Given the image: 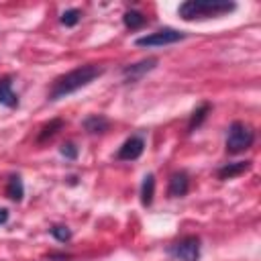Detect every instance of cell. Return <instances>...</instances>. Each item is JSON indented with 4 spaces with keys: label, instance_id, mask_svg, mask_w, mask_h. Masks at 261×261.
Here are the masks:
<instances>
[{
    "label": "cell",
    "instance_id": "obj_14",
    "mask_svg": "<svg viewBox=\"0 0 261 261\" xmlns=\"http://www.w3.org/2000/svg\"><path fill=\"white\" fill-rule=\"evenodd\" d=\"M122 22H124L126 29L137 31V29H141V27L147 24V16L143 12H139V10H126L124 16H122Z\"/></svg>",
    "mask_w": 261,
    "mask_h": 261
},
{
    "label": "cell",
    "instance_id": "obj_20",
    "mask_svg": "<svg viewBox=\"0 0 261 261\" xmlns=\"http://www.w3.org/2000/svg\"><path fill=\"white\" fill-rule=\"evenodd\" d=\"M8 220V210L6 208H0V224H4Z\"/></svg>",
    "mask_w": 261,
    "mask_h": 261
},
{
    "label": "cell",
    "instance_id": "obj_2",
    "mask_svg": "<svg viewBox=\"0 0 261 261\" xmlns=\"http://www.w3.org/2000/svg\"><path fill=\"white\" fill-rule=\"evenodd\" d=\"M237 10L234 2L228 0H186L177 8V16L181 20H204V18H218Z\"/></svg>",
    "mask_w": 261,
    "mask_h": 261
},
{
    "label": "cell",
    "instance_id": "obj_6",
    "mask_svg": "<svg viewBox=\"0 0 261 261\" xmlns=\"http://www.w3.org/2000/svg\"><path fill=\"white\" fill-rule=\"evenodd\" d=\"M157 67V57H147V59H141V61H137V63H128V65H124L122 67V80L126 82V84H135V82H139L143 75H147L149 71H153Z\"/></svg>",
    "mask_w": 261,
    "mask_h": 261
},
{
    "label": "cell",
    "instance_id": "obj_11",
    "mask_svg": "<svg viewBox=\"0 0 261 261\" xmlns=\"http://www.w3.org/2000/svg\"><path fill=\"white\" fill-rule=\"evenodd\" d=\"M251 167V161H234V163H226L218 169V177L220 179H232L241 173H245Z\"/></svg>",
    "mask_w": 261,
    "mask_h": 261
},
{
    "label": "cell",
    "instance_id": "obj_16",
    "mask_svg": "<svg viewBox=\"0 0 261 261\" xmlns=\"http://www.w3.org/2000/svg\"><path fill=\"white\" fill-rule=\"evenodd\" d=\"M61 126H63V120H61V118H53L51 122H47V124L41 128V133H39V139H37V141H39V143H45V141H47V139H51L57 130H61Z\"/></svg>",
    "mask_w": 261,
    "mask_h": 261
},
{
    "label": "cell",
    "instance_id": "obj_1",
    "mask_svg": "<svg viewBox=\"0 0 261 261\" xmlns=\"http://www.w3.org/2000/svg\"><path fill=\"white\" fill-rule=\"evenodd\" d=\"M102 71H104V69L98 67L96 63H86V65H80V67H75V69H71V71L59 75V77L53 82L51 90H49V100L55 102V100H59V98H65V96H69V94H73V92L86 88V86L92 84L96 77H100Z\"/></svg>",
    "mask_w": 261,
    "mask_h": 261
},
{
    "label": "cell",
    "instance_id": "obj_10",
    "mask_svg": "<svg viewBox=\"0 0 261 261\" xmlns=\"http://www.w3.org/2000/svg\"><path fill=\"white\" fill-rule=\"evenodd\" d=\"M108 126H110V122H108V118L102 116V114H92V116H88V118L84 120V128H86L90 135H102V133L108 130Z\"/></svg>",
    "mask_w": 261,
    "mask_h": 261
},
{
    "label": "cell",
    "instance_id": "obj_3",
    "mask_svg": "<svg viewBox=\"0 0 261 261\" xmlns=\"http://www.w3.org/2000/svg\"><path fill=\"white\" fill-rule=\"evenodd\" d=\"M255 141V130L247 124V122H241V120H234L230 126H228V133H226V153L230 155H239L243 151H247Z\"/></svg>",
    "mask_w": 261,
    "mask_h": 261
},
{
    "label": "cell",
    "instance_id": "obj_4",
    "mask_svg": "<svg viewBox=\"0 0 261 261\" xmlns=\"http://www.w3.org/2000/svg\"><path fill=\"white\" fill-rule=\"evenodd\" d=\"M200 239L190 234V237H184L179 241H175L173 245H169L167 253L177 259V261H200Z\"/></svg>",
    "mask_w": 261,
    "mask_h": 261
},
{
    "label": "cell",
    "instance_id": "obj_17",
    "mask_svg": "<svg viewBox=\"0 0 261 261\" xmlns=\"http://www.w3.org/2000/svg\"><path fill=\"white\" fill-rule=\"evenodd\" d=\"M80 18H82V10L69 8V10H65V12L61 14V24H65V27H75V24L80 22Z\"/></svg>",
    "mask_w": 261,
    "mask_h": 261
},
{
    "label": "cell",
    "instance_id": "obj_15",
    "mask_svg": "<svg viewBox=\"0 0 261 261\" xmlns=\"http://www.w3.org/2000/svg\"><path fill=\"white\" fill-rule=\"evenodd\" d=\"M208 112H210V104L208 102H204V104H200L194 112H192V116H190V122H188V130L192 133V130H196L204 120H206V116H208Z\"/></svg>",
    "mask_w": 261,
    "mask_h": 261
},
{
    "label": "cell",
    "instance_id": "obj_13",
    "mask_svg": "<svg viewBox=\"0 0 261 261\" xmlns=\"http://www.w3.org/2000/svg\"><path fill=\"white\" fill-rule=\"evenodd\" d=\"M153 194H155V175L147 173L143 177V184H141V204L149 206L153 202Z\"/></svg>",
    "mask_w": 261,
    "mask_h": 261
},
{
    "label": "cell",
    "instance_id": "obj_7",
    "mask_svg": "<svg viewBox=\"0 0 261 261\" xmlns=\"http://www.w3.org/2000/svg\"><path fill=\"white\" fill-rule=\"evenodd\" d=\"M143 151H145V141H143V137H141V135H133V137H128V139L120 145V149H118V153H116V159H118V161H135V159H139V157L143 155Z\"/></svg>",
    "mask_w": 261,
    "mask_h": 261
},
{
    "label": "cell",
    "instance_id": "obj_12",
    "mask_svg": "<svg viewBox=\"0 0 261 261\" xmlns=\"http://www.w3.org/2000/svg\"><path fill=\"white\" fill-rule=\"evenodd\" d=\"M6 196L12 200V202H20L22 196H24V186H22V177L18 173L10 175L8 181H6Z\"/></svg>",
    "mask_w": 261,
    "mask_h": 261
},
{
    "label": "cell",
    "instance_id": "obj_9",
    "mask_svg": "<svg viewBox=\"0 0 261 261\" xmlns=\"http://www.w3.org/2000/svg\"><path fill=\"white\" fill-rule=\"evenodd\" d=\"M0 104L6 108H16L18 106V96L12 90V80L10 77H0Z\"/></svg>",
    "mask_w": 261,
    "mask_h": 261
},
{
    "label": "cell",
    "instance_id": "obj_5",
    "mask_svg": "<svg viewBox=\"0 0 261 261\" xmlns=\"http://www.w3.org/2000/svg\"><path fill=\"white\" fill-rule=\"evenodd\" d=\"M181 39H186V33L175 31V29H161V31L149 33L145 37H139L135 41V45L137 47H165V45H173Z\"/></svg>",
    "mask_w": 261,
    "mask_h": 261
},
{
    "label": "cell",
    "instance_id": "obj_19",
    "mask_svg": "<svg viewBox=\"0 0 261 261\" xmlns=\"http://www.w3.org/2000/svg\"><path fill=\"white\" fill-rule=\"evenodd\" d=\"M61 155L67 157V159H75V157H77L75 145H73V143H63V145H61Z\"/></svg>",
    "mask_w": 261,
    "mask_h": 261
},
{
    "label": "cell",
    "instance_id": "obj_8",
    "mask_svg": "<svg viewBox=\"0 0 261 261\" xmlns=\"http://www.w3.org/2000/svg\"><path fill=\"white\" fill-rule=\"evenodd\" d=\"M188 190H190V175L186 171H175L169 177V186H167L169 198H181L188 194Z\"/></svg>",
    "mask_w": 261,
    "mask_h": 261
},
{
    "label": "cell",
    "instance_id": "obj_18",
    "mask_svg": "<svg viewBox=\"0 0 261 261\" xmlns=\"http://www.w3.org/2000/svg\"><path fill=\"white\" fill-rule=\"evenodd\" d=\"M51 234H53L59 243H65V241L71 239V230H69L67 226H63V224H55V226L51 228Z\"/></svg>",
    "mask_w": 261,
    "mask_h": 261
}]
</instances>
